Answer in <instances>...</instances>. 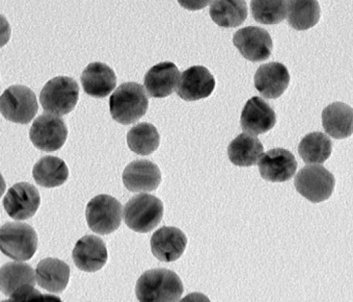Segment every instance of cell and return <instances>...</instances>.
Listing matches in <instances>:
<instances>
[{
    "label": "cell",
    "mask_w": 353,
    "mask_h": 302,
    "mask_svg": "<svg viewBox=\"0 0 353 302\" xmlns=\"http://www.w3.org/2000/svg\"><path fill=\"white\" fill-rule=\"evenodd\" d=\"M6 190V183L4 179L0 173V198Z\"/></svg>",
    "instance_id": "32"
},
{
    "label": "cell",
    "mask_w": 353,
    "mask_h": 302,
    "mask_svg": "<svg viewBox=\"0 0 353 302\" xmlns=\"http://www.w3.org/2000/svg\"><path fill=\"white\" fill-rule=\"evenodd\" d=\"M187 241L186 236L180 229L163 226L153 233L150 247L152 254L159 261L172 262L182 255Z\"/></svg>",
    "instance_id": "16"
},
{
    "label": "cell",
    "mask_w": 353,
    "mask_h": 302,
    "mask_svg": "<svg viewBox=\"0 0 353 302\" xmlns=\"http://www.w3.org/2000/svg\"><path fill=\"white\" fill-rule=\"evenodd\" d=\"M210 15L219 26L235 28L241 25L248 15L247 4L242 0H219L212 2Z\"/></svg>",
    "instance_id": "26"
},
{
    "label": "cell",
    "mask_w": 353,
    "mask_h": 302,
    "mask_svg": "<svg viewBox=\"0 0 353 302\" xmlns=\"http://www.w3.org/2000/svg\"><path fill=\"white\" fill-rule=\"evenodd\" d=\"M79 88L77 81L69 77H57L48 81L42 88L39 100L47 112L57 116L65 115L75 107Z\"/></svg>",
    "instance_id": "5"
},
{
    "label": "cell",
    "mask_w": 353,
    "mask_h": 302,
    "mask_svg": "<svg viewBox=\"0 0 353 302\" xmlns=\"http://www.w3.org/2000/svg\"><path fill=\"white\" fill-rule=\"evenodd\" d=\"M287 21L298 30H307L319 20L321 9L317 1L292 0L287 1Z\"/></svg>",
    "instance_id": "27"
},
{
    "label": "cell",
    "mask_w": 353,
    "mask_h": 302,
    "mask_svg": "<svg viewBox=\"0 0 353 302\" xmlns=\"http://www.w3.org/2000/svg\"><path fill=\"white\" fill-rule=\"evenodd\" d=\"M334 185V175L321 165H305L294 178L297 192L312 203H319L329 199Z\"/></svg>",
    "instance_id": "6"
},
{
    "label": "cell",
    "mask_w": 353,
    "mask_h": 302,
    "mask_svg": "<svg viewBox=\"0 0 353 302\" xmlns=\"http://www.w3.org/2000/svg\"><path fill=\"white\" fill-rule=\"evenodd\" d=\"M258 167L263 179L271 182H284L294 174L297 162L288 150L281 148L268 150L260 157Z\"/></svg>",
    "instance_id": "12"
},
{
    "label": "cell",
    "mask_w": 353,
    "mask_h": 302,
    "mask_svg": "<svg viewBox=\"0 0 353 302\" xmlns=\"http://www.w3.org/2000/svg\"><path fill=\"white\" fill-rule=\"evenodd\" d=\"M254 20L265 25H274L282 21L287 12V1L254 0L250 3Z\"/></svg>",
    "instance_id": "30"
},
{
    "label": "cell",
    "mask_w": 353,
    "mask_h": 302,
    "mask_svg": "<svg viewBox=\"0 0 353 302\" xmlns=\"http://www.w3.org/2000/svg\"><path fill=\"white\" fill-rule=\"evenodd\" d=\"M135 292L141 302H173L180 299L183 286L179 276L165 268L143 272L138 279Z\"/></svg>",
    "instance_id": "1"
},
{
    "label": "cell",
    "mask_w": 353,
    "mask_h": 302,
    "mask_svg": "<svg viewBox=\"0 0 353 302\" xmlns=\"http://www.w3.org/2000/svg\"><path fill=\"white\" fill-rule=\"evenodd\" d=\"M8 216L15 220H26L32 217L40 205L37 189L27 182H20L9 188L3 200Z\"/></svg>",
    "instance_id": "11"
},
{
    "label": "cell",
    "mask_w": 353,
    "mask_h": 302,
    "mask_svg": "<svg viewBox=\"0 0 353 302\" xmlns=\"http://www.w3.org/2000/svg\"><path fill=\"white\" fill-rule=\"evenodd\" d=\"M67 135L68 129L63 119L48 112L43 113L34 121L29 132L34 145L47 152L61 148Z\"/></svg>",
    "instance_id": "9"
},
{
    "label": "cell",
    "mask_w": 353,
    "mask_h": 302,
    "mask_svg": "<svg viewBox=\"0 0 353 302\" xmlns=\"http://www.w3.org/2000/svg\"><path fill=\"white\" fill-rule=\"evenodd\" d=\"M70 267L55 258L41 260L36 268L38 285L52 293H60L66 288L70 277Z\"/></svg>",
    "instance_id": "21"
},
{
    "label": "cell",
    "mask_w": 353,
    "mask_h": 302,
    "mask_svg": "<svg viewBox=\"0 0 353 302\" xmlns=\"http://www.w3.org/2000/svg\"><path fill=\"white\" fill-rule=\"evenodd\" d=\"M122 179L128 190L146 192L158 188L161 174L157 165L149 160L140 159L132 161L125 168Z\"/></svg>",
    "instance_id": "14"
},
{
    "label": "cell",
    "mask_w": 353,
    "mask_h": 302,
    "mask_svg": "<svg viewBox=\"0 0 353 302\" xmlns=\"http://www.w3.org/2000/svg\"><path fill=\"white\" fill-rule=\"evenodd\" d=\"M37 248V235L30 225L20 222H8L0 228V250L17 261L32 258Z\"/></svg>",
    "instance_id": "4"
},
{
    "label": "cell",
    "mask_w": 353,
    "mask_h": 302,
    "mask_svg": "<svg viewBox=\"0 0 353 302\" xmlns=\"http://www.w3.org/2000/svg\"><path fill=\"white\" fill-rule=\"evenodd\" d=\"M214 86L210 71L204 66H194L182 72L176 92L185 101H196L210 96Z\"/></svg>",
    "instance_id": "13"
},
{
    "label": "cell",
    "mask_w": 353,
    "mask_h": 302,
    "mask_svg": "<svg viewBox=\"0 0 353 302\" xmlns=\"http://www.w3.org/2000/svg\"><path fill=\"white\" fill-rule=\"evenodd\" d=\"M72 259L75 265L81 270L96 272L107 261L105 244L99 236L85 235L76 243L72 251Z\"/></svg>",
    "instance_id": "17"
},
{
    "label": "cell",
    "mask_w": 353,
    "mask_h": 302,
    "mask_svg": "<svg viewBox=\"0 0 353 302\" xmlns=\"http://www.w3.org/2000/svg\"><path fill=\"white\" fill-rule=\"evenodd\" d=\"M35 285L32 267L23 262H10L0 269V290L11 298L22 289Z\"/></svg>",
    "instance_id": "23"
},
{
    "label": "cell",
    "mask_w": 353,
    "mask_h": 302,
    "mask_svg": "<svg viewBox=\"0 0 353 302\" xmlns=\"http://www.w3.org/2000/svg\"><path fill=\"white\" fill-rule=\"evenodd\" d=\"M332 150V141L321 132L307 134L298 146L301 158L308 164L323 163L330 156Z\"/></svg>",
    "instance_id": "28"
},
{
    "label": "cell",
    "mask_w": 353,
    "mask_h": 302,
    "mask_svg": "<svg viewBox=\"0 0 353 302\" xmlns=\"http://www.w3.org/2000/svg\"><path fill=\"white\" fill-rule=\"evenodd\" d=\"M322 124L324 130L336 139H345L352 133V108L342 102H334L322 112Z\"/></svg>",
    "instance_id": "22"
},
{
    "label": "cell",
    "mask_w": 353,
    "mask_h": 302,
    "mask_svg": "<svg viewBox=\"0 0 353 302\" xmlns=\"http://www.w3.org/2000/svg\"><path fill=\"white\" fill-rule=\"evenodd\" d=\"M263 152V146L259 139L244 133L233 139L228 148L230 161L241 167L256 165Z\"/></svg>",
    "instance_id": "24"
},
{
    "label": "cell",
    "mask_w": 353,
    "mask_h": 302,
    "mask_svg": "<svg viewBox=\"0 0 353 302\" xmlns=\"http://www.w3.org/2000/svg\"><path fill=\"white\" fill-rule=\"evenodd\" d=\"M254 86L266 99H276L286 90L290 82L287 68L279 62L260 66L254 74Z\"/></svg>",
    "instance_id": "18"
},
{
    "label": "cell",
    "mask_w": 353,
    "mask_h": 302,
    "mask_svg": "<svg viewBox=\"0 0 353 302\" xmlns=\"http://www.w3.org/2000/svg\"><path fill=\"white\" fill-rule=\"evenodd\" d=\"M163 205L161 201L149 194L132 197L124 207L123 218L127 226L141 233L153 230L161 221Z\"/></svg>",
    "instance_id": "3"
},
{
    "label": "cell",
    "mask_w": 353,
    "mask_h": 302,
    "mask_svg": "<svg viewBox=\"0 0 353 302\" xmlns=\"http://www.w3.org/2000/svg\"><path fill=\"white\" fill-rule=\"evenodd\" d=\"M180 72L174 63L161 62L152 66L145 74L144 85L152 97L163 98L176 89Z\"/></svg>",
    "instance_id": "19"
},
{
    "label": "cell",
    "mask_w": 353,
    "mask_h": 302,
    "mask_svg": "<svg viewBox=\"0 0 353 302\" xmlns=\"http://www.w3.org/2000/svg\"><path fill=\"white\" fill-rule=\"evenodd\" d=\"M232 41L243 57L252 62L266 60L272 50L270 34L259 26L239 29L234 33Z\"/></svg>",
    "instance_id": "10"
},
{
    "label": "cell",
    "mask_w": 353,
    "mask_h": 302,
    "mask_svg": "<svg viewBox=\"0 0 353 302\" xmlns=\"http://www.w3.org/2000/svg\"><path fill=\"white\" fill-rule=\"evenodd\" d=\"M85 217L91 230L101 235L108 234L121 225L122 205L110 195L99 194L88 203Z\"/></svg>",
    "instance_id": "7"
},
{
    "label": "cell",
    "mask_w": 353,
    "mask_h": 302,
    "mask_svg": "<svg viewBox=\"0 0 353 302\" xmlns=\"http://www.w3.org/2000/svg\"><path fill=\"white\" fill-rule=\"evenodd\" d=\"M276 121V114L271 105L261 97H253L242 110L240 123L243 131L258 135L272 129Z\"/></svg>",
    "instance_id": "15"
},
{
    "label": "cell",
    "mask_w": 353,
    "mask_h": 302,
    "mask_svg": "<svg viewBox=\"0 0 353 302\" xmlns=\"http://www.w3.org/2000/svg\"><path fill=\"white\" fill-rule=\"evenodd\" d=\"M81 82L86 94L95 98H103L115 88L117 77L108 65L93 62L88 64L83 71Z\"/></svg>",
    "instance_id": "20"
},
{
    "label": "cell",
    "mask_w": 353,
    "mask_h": 302,
    "mask_svg": "<svg viewBox=\"0 0 353 302\" xmlns=\"http://www.w3.org/2000/svg\"><path fill=\"white\" fill-rule=\"evenodd\" d=\"M37 110L36 95L26 86H10L0 96V112L10 121L27 124L34 118Z\"/></svg>",
    "instance_id": "8"
},
{
    "label": "cell",
    "mask_w": 353,
    "mask_h": 302,
    "mask_svg": "<svg viewBox=\"0 0 353 302\" xmlns=\"http://www.w3.org/2000/svg\"><path fill=\"white\" fill-rule=\"evenodd\" d=\"M159 134L154 125L140 123L128 132L127 143L130 149L139 155H149L159 147Z\"/></svg>",
    "instance_id": "29"
},
{
    "label": "cell",
    "mask_w": 353,
    "mask_h": 302,
    "mask_svg": "<svg viewBox=\"0 0 353 302\" xmlns=\"http://www.w3.org/2000/svg\"><path fill=\"white\" fill-rule=\"evenodd\" d=\"M109 104L112 119L121 124L128 125L145 115L148 108V98L141 85L125 82L112 93Z\"/></svg>",
    "instance_id": "2"
},
{
    "label": "cell",
    "mask_w": 353,
    "mask_h": 302,
    "mask_svg": "<svg viewBox=\"0 0 353 302\" xmlns=\"http://www.w3.org/2000/svg\"><path fill=\"white\" fill-rule=\"evenodd\" d=\"M32 175L38 185L45 188H54L62 185L67 180L68 169L61 159L46 156L35 163Z\"/></svg>",
    "instance_id": "25"
},
{
    "label": "cell",
    "mask_w": 353,
    "mask_h": 302,
    "mask_svg": "<svg viewBox=\"0 0 353 302\" xmlns=\"http://www.w3.org/2000/svg\"><path fill=\"white\" fill-rule=\"evenodd\" d=\"M10 27L5 17L0 14V48L5 46L10 37Z\"/></svg>",
    "instance_id": "31"
}]
</instances>
